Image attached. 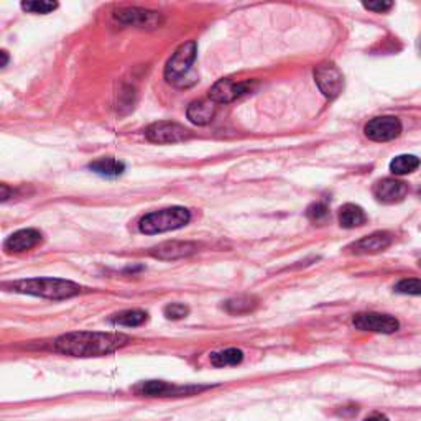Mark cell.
<instances>
[{
  "label": "cell",
  "mask_w": 421,
  "mask_h": 421,
  "mask_svg": "<svg viewBox=\"0 0 421 421\" xmlns=\"http://www.w3.org/2000/svg\"><path fill=\"white\" fill-rule=\"evenodd\" d=\"M130 342L122 332H70L55 341V349L73 357H101L117 352Z\"/></svg>",
  "instance_id": "6da1fadb"
},
{
  "label": "cell",
  "mask_w": 421,
  "mask_h": 421,
  "mask_svg": "<svg viewBox=\"0 0 421 421\" xmlns=\"http://www.w3.org/2000/svg\"><path fill=\"white\" fill-rule=\"evenodd\" d=\"M4 287L12 288V291L50 298V300H66V298L76 296L82 291L77 283L63 280V278H27V280L6 283Z\"/></svg>",
  "instance_id": "7a4b0ae2"
},
{
  "label": "cell",
  "mask_w": 421,
  "mask_h": 421,
  "mask_svg": "<svg viewBox=\"0 0 421 421\" xmlns=\"http://www.w3.org/2000/svg\"><path fill=\"white\" fill-rule=\"evenodd\" d=\"M189 221L191 213L188 209L181 208V206H173V208H165L146 214L142 218L139 227L140 232L144 234H161L184 227Z\"/></svg>",
  "instance_id": "3957f363"
},
{
  "label": "cell",
  "mask_w": 421,
  "mask_h": 421,
  "mask_svg": "<svg viewBox=\"0 0 421 421\" xmlns=\"http://www.w3.org/2000/svg\"><path fill=\"white\" fill-rule=\"evenodd\" d=\"M196 53H198V45L196 42L183 43L178 50H176L165 66V77L166 81L176 82L181 80L186 73L189 71V68L193 66L196 60Z\"/></svg>",
  "instance_id": "277c9868"
},
{
  "label": "cell",
  "mask_w": 421,
  "mask_h": 421,
  "mask_svg": "<svg viewBox=\"0 0 421 421\" xmlns=\"http://www.w3.org/2000/svg\"><path fill=\"white\" fill-rule=\"evenodd\" d=\"M315 81L322 94L329 99H334L344 91V76L334 63H321L315 70Z\"/></svg>",
  "instance_id": "5b68a950"
},
{
  "label": "cell",
  "mask_w": 421,
  "mask_h": 421,
  "mask_svg": "<svg viewBox=\"0 0 421 421\" xmlns=\"http://www.w3.org/2000/svg\"><path fill=\"white\" fill-rule=\"evenodd\" d=\"M145 137L153 144H178L184 142L191 137V132L184 125L176 124V122H155L146 127Z\"/></svg>",
  "instance_id": "8992f818"
},
{
  "label": "cell",
  "mask_w": 421,
  "mask_h": 421,
  "mask_svg": "<svg viewBox=\"0 0 421 421\" xmlns=\"http://www.w3.org/2000/svg\"><path fill=\"white\" fill-rule=\"evenodd\" d=\"M354 326L360 331L369 332H382V334H391L398 331L400 322L396 318L390 315H382V313H359L354 316Z\"/></svg>",
  "instance_id": "52a82bcc"
},
{
  "label": "cell",
  "mask_w": 421,
  "mask_h": 421,
  "mask_svg": "<svg viewBox=\"0 0 421 421\" xmlns=\"http://www.w3.org/2000/svg\"><path fill=\"white\" fill-rule=\"evenodd\" d=\"M251 81H234V80H221L209 89V99L214 104H227V102L236 101L247 92L252 91Z\"/></svg>",
  "instance_id": "ba28073f"
},
{
  "label": "cell",
  "mask_w": 421,
  "mask_h": 421,
  "mask_svg": "<svg viewBox=\"0 0 421 421\" xmlns=\"http://www.w3.org/2000/svg\"><path fill=\"white\" fill-rule=\"evenodd\" d=\"M206 387H176L166 384L163 380H146L134 387L137 395L144 396H176V395H193L204 390Z\"/></svg>",
  "instance_id": "9c48e42d"
},
{
  "label": "cell",
  "mask_w": 421,
  "mask_h": 421,
  "mask_svg": "<svg viewBox=\"0 0 421 421\" xmlns=\"http://www.w3.org/2000/svg\"><path fill=\"white\" fill-rule=\"evenodd\" d=\"M365 137L374 142H390L401 134V122L394 115H382L365 125Z\"/></svg>",
  "instance_id": "30bf717a"
},
{
  "label": "cell",
  "mask_w": 421,
  "mask_h": 421,
  "mask_svg": "<svg viewBox=\"0 0 421 421\" xmlns=\"http://www.w3.org/2000/svg\"><path fill=\"white\" fill-rule=\"evenodd\" d=\"M115 18L124 25L140 27V28H156L163 23V17L158 12L145 11V8H120L115 12Z\"/></svg>",
  "instance_id": "8fae6325"
},
{
  "label": "cell",
  "mask_w": 421,
  "mask_h": 421,
  "mask_svg": "<svg viewBox=\"0 0 421 421\" xmlns=\"http://www.w3.org/2000/svg\"><path fill=\"white\" fill-rule=\"evenodd\" d=\"M406 194H408V184L394 178L380 180L374 186L375 199L384 204L400 203L406 198Z\"/></svg>",
  "instance_id": "7c38bea8"
},
{
  "label": "cell",
  "mask_w": 421,
  "mask_h": 421,
  "mask_svg": "<svg viewBox=\"0 0 421 421\" xmlns=\"http://www.w3.org/2000/svg\"><path fill=\"white\" fill-rule=\"evenodd\" d=\"M196 251H198V244L171 241L153 247L150 253L155 258H160V260H176V258L193 256Z\"/></svg>",
  "instance_id": "4fadbf2b"
},
{
  "label": "cell",
  "mask_w": 421,
  "mask_h": 421,
  "mask_svg": "<svg viewBox=\"0 0 421 421\" xmlns=\"http://www.w3.org/2000/svg\"><path fill=\"white\" fill-rule=\"evenodd\" d=\"M394 242V237L389 232H374L370 236L362 237L360 241L352 244V246L347 249L352 253H379L385 249H389Z\"/></svg>",
  "instance_id": "5bb4252c"
},
{
  "label": "cell",
  "mask_w": 421,
  "mask_h": 421,
  "mask_svg": "<svg viewBox=\"0 0 421 421\" xmlns=\"http://www.w3.org/2000/svg\"><path fill=\"white\" fill-rule=\"evenodd\" d=\"M42 232L37 229H22L15 234H12L11 237L4 242V249L7 252H25L30 249L37 247L42 242Z\"/></svg>",
  "instance_id": "9a60e30c"
},
{
  "label": "cell",
  "mask_w": 421,
  "mask_h": 421,
  "mask_svg": "<svg viewBox=\"0 0 421 421\" xmlns=\"http://www.w3.org/2000/svg\"><path fill=\"white\" fill-rule=\"evenodd\" d=\"M188 119L194 125H208L216 115V104L213 101H194L191 102L188 111H186Z\"/></svg>",
  "instance_id": "2e32d148"
},
{
  "label": "cell",
  "mask_w": 421,
  "mask_h": 421,
  "mask_svg": "<svg viewBox=\"0 0 421 421\" xmlns=\"http://www.w3.org/2000/svg\"><path fill=\"white\" fill-rule=\"evenodd\" d=\"M367 222V214L357 204H344L339 210V224L344 229L360 227Z\"/></svg>",
  "instance_id": "e0dca14e"
},
{
  "label": "cell",
  "mask_w": 421,
  "mask_h": 421,
  "mask_svg": "<svg viewBox=\"0 0 421 421\" xmlns=\"http://www.w3.org/2000/svg\"><path fill=\"white\" fill-rule=\"evenodd\" d=\"M89 170L94 171L96 175L106 176V178H115V176H120L125 171V165L122 161L111 158V156H106V158H99L92 161L89 165Z\"/></svg>",
  "instance_id": "ac0fdd59"
},
{
  "label": "cell",
  "mask_w": 421,
  "mask_h": 421,
  "mask_svg": "<svg viewBox=\"0 0 421 421\" xmlns=\"http://www.w3.org/2000/svg\"><path fill=\"white\" fill-rule=\"evenodd\" d=\"M209 360L214 367H232L241 364L244 360V352L241 349H236V347H231V349H224L210 354Z\"/></svg>",
  "instance_id": "d6986e66"
},
{
  "label": "cell",
  "mask_w": 421,
  "mask_h": 421,
  "mask_svg": "<svg viewBox=\"0 0 421 421\" xmlns=\"http://www.w3.org/2000/svg\"><path fill=\"white\" fill-rule=\"evenodd\" d=\"M146 321V313L140 311V310H127V311H120L112 315L111 322L119 326H127V327H135L144 325Z\"/></svg>",
  "instance_id": "ffe728a7"
},
{
  "label": "cell",
  "mask_w": 421,
  "mask_h": 421,
  "mask_svg": "<svg viewBox=\"0 0 421 421\" xmlns=\"http://www.w3.org/2000/svg\"><path fill=\"white\" fill-rule=\"evenodd\" d=\"M421 165L418 156L415 155H400L395 156L390 163V171L394 175H408L413 173V171Z\"/></svg>",
  "instance_id": "44dd1931"
},
{
  "label": "cell",
  "mask_w": 421,
  "mask_h": 421,
  "mask_svg": "<svg viewBox=\"0 0 421 421\" xmlns=\"http://www.w3.org/2000/svg\"><path fill=\"white\" fill-rule=\"evenodd\" d=\"M256 306L257 300L253 296H237L226 301V305H224L226 311L231 313V315H244V313L252 311Z\"/></svg>",
  "instance_id": "7402d4cb"
},
{
  "label": "cell",
  "mask_w": 421,
  "mask_h": 421,
  "mask_svg": "<svg viewBox=\"0 0 421 421\" xmlns=\"http://www.w3.org/2000/svg\"><path fill=\"white\" fill-rule=\"evenodd\" d=\"M395 291L401 295H421V280L418 278H405L395 285Z\"/></svg>",
  "instance_id": "603a6c76"
},
{
  "label": "cell",
  "mask_w": 421,
  "mask_h": 421,
  "mask_svg": "<svg viewBox=\"0 0 421 421\" xmlns=\"http://www.w3.org/2000/svg\"><path fill=\"white\" fill-rule=\"evenodd\" d=\"M306 216L313 222H325L327 216H329V209L325 203H313L306 210Z\"/></svg>",
  "instance_id": "cb8c5ba5"
},
{
  "label": "cell",
  "mask_w": 421,
  "mask_h": 421,
  "mask_svg": "<svg viewBox=\"0 0 421 421\" xmlns=\"http://www.w3.org/2000/svg\"><path fill=\"white\" fill-rule=\"evenodd\" d=\"M58 7L56 2H23L22 4V8L23 11L30 12V13H42V15H45V13H50L55 11Z\"/></svg>",
  "instance_id": "d4e9b609"
},
{
  "label": "cell",
  "mask_w": 421,
  "mask_h": 421,
  "mask_svg": "<svg viewBox=\"0 0 421 421\" xmlns=\"http://www.w3.org/2000/svg\"><path fill=\"white\" fill-rule=\"evenodd\" d=\"M165 316L168 318V320H183V318L188 316L189 313V308L183 305V303H171V305H166L165 306Z\"/></svg>",
  "instance_id": "484cf974"
},
{
  "label": "cell",
  "mask_w": 421,
  "mask_h": 421,
  "mask_svg": "<svg viewBox=\"0 0 421 421\" xmlns=\"http://www.w3.org/2000/svg\"><path fill=\"white\" fill-rule=\"evenodd\" d=\"M364 7L367 8V11H372V12H387L394 7V4L391 2H365Z\"/></svg>",
  "instance_id": "4316f807"
},
{
  "label": "cell",
  "mask_w": 421,
  "mask_h": 421,
  "mask_svg": "<svg viewBox=\"0 0 421 421\" xmlns=\"http://www.w3.org/2000/svg\"><path fill=\"white\" fill-rule=\"evenodd\" d=\"M364 421H389V418H387L385 415H380V413H374L370 416H367V418Z\"/></svg>",
  "instance_id": "83f0119b"
},
{
  "label": "cell",
  "mask_w": 421,
  "mask_h": 421,
  "mask_svg": "<svg viewBox=\"0 0 421 421\" xmlns=\"http://www.w3.org/2000/svg\"><path fill=\"white\" fill-rule=\"evenodd\" d=\"M0 55H2V65H0V66L6 68V66H7V63H8V55H7V51H2V53H0Z\"/></svg>",
  "instance_id": "f1b7e54d"
}]
</instances>
